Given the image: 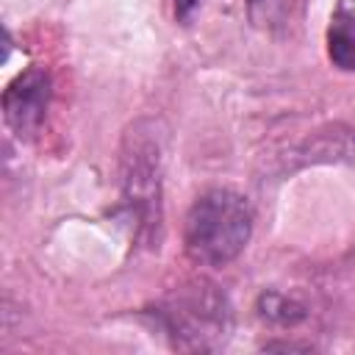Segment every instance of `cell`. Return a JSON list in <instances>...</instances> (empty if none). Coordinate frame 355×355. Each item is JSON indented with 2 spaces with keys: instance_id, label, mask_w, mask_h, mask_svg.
<instances>
[{
  "instance_id": "obj_6",
  "label": "cell",
  "mask_w": 355,
  "mask_h": 355,
  "mask_svg": "<svg viewBox=\"0 0 355 355\" xmlns=\"http://www.w3.org/2000/svg\"><path fill=\"white\" fill-rule=\"evenodd\" d=\"M197 6H200V0H175V17L180 22H186L197 11Z\"/></svg>"
},
{
  "instance_id": "obj_3",
  "label": "cell",
  "mask_w": 355,
  "mask_h": 355,
  "mask_svg": "<svg viewBox=\"0 0 355 355\" xmlns=\"http://www.w3.org/2000/svg\"><path fill=\"white\" fill-rule=\"evenodd\" d=\"M175 344L189 349H214L227 338L230 330V305L216 286L191 283L178 288L155 311Z\"/></svg>"
},
{
  "instance_id": "obj_4",
  "label": "cell",
  "mask_w": 355,
  "mask_h": 355,
  "mask_svg": "<svg viewBox=\"0 0 355 355\" xmlns=\"http://www.w3.org/2000/svg\"><path fill=\"white\" fill-rule=\"evenodd\" d=\"M47 103H50V75L42 67H31L19 72L3 94L6 125L17 136H31L44 119Z\"/></svg>"
},
{
  "instance_id": "obj_2",
  "label": "cell",
  "mask_w": 355,
  "mask_h": 355,
  "mask_svg": "<svg viewBox=\"0 0 355 355\" xmlns=\"http://www.w3.org/2000/svg\"><path fill=\"white\" fill-rule=\"evenodd\" d=\"M119 191L122 202L136 225V236L144 244L161 239V141L153 122H136L128 128L119 150Z\"/></svg>"
},
{
  "instance_id": "obj_5",
  "label": "cell",
  "mask_w": 355,
  "mask_h": 355,
  "mask_svg": "<svg viewBox=\"0 0 355 355\" xmlns=\"http://www.w3.org/2000/svg\"><path fill=\"white\" fill-rule=\"evenodd\" d=\"M327 55L344 69L355 72V0H338L327 25Z\"/></svg>"
},
{
  "instance_id": "obj_1",
  "label": "cell",
  "mask_w": 355,
  "mask_h": 355,
  "mask_svg": "<svg viewBox=\"0 0 355 355\" xmlns=\"http://www.w3.org/2000/svg\"><path fill=\"white\" fill-rule=\"evenodd\" d=\"M250 202L230 189H211L194 200L183 225V247L194 263L225 266L250 241Z\"/></svg>"
}]
</instances>
